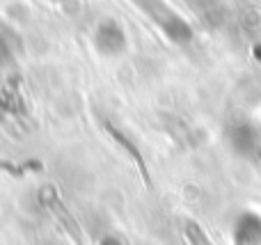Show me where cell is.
Segmentation results:
<instances>
[{
    "mask_svg": "<svg viewBox=\"0 0 261 245\" xmlns=\"http://www.w3.org/2000/svg\"><path fill=\"white\" fill-rule=\"evenodd\" d=\"M133 3L144 16H149L156 23V28L167 39H172L179 46H186L193 41V30L186 23V18H181L167 3H163V0H133Z\"/></svg>",
    "mask_w": 261,
    "mask_h": 245,
    "instance_id": "6da1fadb",
    "label": "cell"
},
{
    "mask_svg": "<svg viewBox=\"0 0 261 245\" xmlns=\"http://www.w3.org/2000/svg\"><path fill=\"white\" fill-rule=\"evenodd\" d=\"M94 44L103 55H119L126 48V35L115 21H101L94 30Z\"/></svg>",
    "mask_w": 261,
    "mask_h": 245,
    "instance_id": "7a4b0ae2",
    "label": "cell"
},
{
    "mask_svg": "<svg viewBox=\"0 0 261 245\" xmlns=\"http://www.w3.org/2000/svg\"><path fill=\"white\" fill-rule=\"evenodd\" d=\"M195 16L206 28H220L225 21V5L222 0H186Z\"/></svg>",
    "mask_w": 261,
    "mask_h": 245,
    "instance_id": "3957f363",
    "label": "cell"
},
{
    "mask_svg": "<svg viewBox=\"0 0 261 245\" xmlns=\"http://www.w3.org/2000/svg\"><path fill=\"white\" fill-rule=\"evenodd\" d=\"M236 245H261V218L243 213L236 220Z\"/></svg>",
    "mask_w": 261,
    "mask_h": 245,
    "instance_id": "277c9868",
    "label": "cell"
},
{
    "mask_svg": "<svg viewBox=\"0 0 261 245\" xmlns=\"http://www.w3.org/2000/svg\"><path fill=\"white\" fill-rule=\"evenodd\" d=\"M186 227H188V229H186V234H188V238H190V243H193V245H211V241H208V238L199 232L197 225L186 223Z\"/></svg>",
    "mask_w": 261,
    "mask_h": 245,
    "instance_id": "5b68a950",
    "label": "cell"
},
{
    "mask_svg": "<svg viewBox=\"0 0 261 245\" xmlns=\"http://www.w3.org/2000/svg\"><path fill=\"white\" fill-rule=\"evenodd\" d=\"M12 60H14L12 48H9L7 41L0 37V67H9V64H12Z\"/></svg>",
    "mask_w": 261,
    "mask_h": 245,
    "instance_id": "8992f818",
    "label": "cell"
},
{
    "mask_svg": "<svg viewBox=\"0 0 261 245\" xmlns=\"http://www.w3.org/2000/svg\"><path fill=\"white\" fill-rule=\"evenodd\" d=\"M101 245H122V243H119L115 236H106V238H103V243H101Z\"/></svg>",
    "mask_w": 261,
    "mask_h": 245,
    "instance_id": "52a82bcc",
    "label": "cell"
}]
</instances>
